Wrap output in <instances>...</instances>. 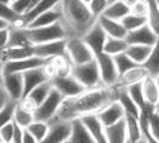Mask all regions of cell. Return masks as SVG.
I'll return each mask as SVG.
<instances>
[{
	"label": "cell",
	"mask_w": 159,
	"mask_h": 143,
	"mask_svg": "<svg viewBox=\"0 0 159 143\" xmlns=\"http://www.w3.org/2000/svg\"><path fill=\"white\" fill-rule=\"evenodd\" d=\"M38 1L39 0H16L11 4V7L18 14L23 16V14L30 12L33 7L37 5Z\"/></svg>",
	"instance_id": "obj_43"
},
{
	"label": "cell",
	"mask_w": 159,
	"mask_h": 143,
	"mask_svg": "<svg viewBox=\"0 0 159 143\" xmlns=\"http://www.w3.org/2000/svg\"><path fill=\"white\" fill-rule=\"evenodd\" d=\"M13 121L17 124H19L20 126L27 128L34 121V115H33L32 112L25 110L24 107H21L19 102H17V106H16V110H14Z\"/></svg>",
	"instance_id": "obj_37"
},
{
	"label": "cell",
	"mask_w": 159,
	"mask_h": 143,
	"mask_svg": "<svg viewBox=\"0 0 159 143\" xmlns=\"http://www.w3.org/2000/svg\"><path fill=\"white\" fill-rule=\"evenodd\" d=\"M121 23L124 24V26L126 27L127 32H128V31L135 30V29H138V27L143 26L144 24H146L147 23V18H145V17H139L137 14L129 12L127 16H125L121 19Z\"/></svg>",
	"instance_id": "obj_39"
},
{
	"label": "cell",
	"mask_w": 159,
	"mask_h": 143,
	"mask_svg": "<svg viewBox=\"0 0 159 143\" xmlns=\"http://www.w3.org/2000/svg\"><path fill=\"white\" fill-rule=\"evenodd\" d=\"M115 86V85H114ZM118 87V86H116ZM119 95H118V100L121 102L122 107L125 110L127 115H133L135 117H140L141 110L138 106V104L132 99V97L129 95L126 87H119Z\"/></svg>",
	"instance_id": "obj_30"
},
{
	"label": "cell",
	"mask_w": 159,
	"mask_h": 143,
	"mask_svg": "<svg viewBox=\"0 0 159 143\" xmlns=\"http://www.w3.org/2000/svg\"><path fill=\"white\" fill-rule=\"evenodd\" d=\"M0 143H1V141H0Z\"/></svg>",
	"instance_id": "obj_62"
},
{
	"label": "cell",
	"mask_w": 159,
	"mask_h": 143,
	"mask_svg": "<svg viewBox=\"0 0 159 143\" xmlns=\"http://www.w3.org/2000/svg\"><path fill=\"white\" fill-rule=\"evenodd\" d=\"M34 55L32 47H7L0 50V60L4 62L21 60Z\"/></svg>",
	"instance_id": "obj_26"
},
{
	"label": "cell",
	"mask_w": 159,
	"mask_h": 143,
	"mask_svg": "<svg viewBox=\"0 0 159 143\" xmlns=\"http://www.w3.org/2000/svg\"><path fill=\"white\" fill-rule=\"evenodd\" d=\"M62 23L68 31V37H83L96 23L88 4L82 0H61Z\"/></svg>",
	"instance_id": "obj_2"
},
{
	"label": "cell",
	"mask_w": 159,
	"mask_h": 143,
	"mask_svg": "<svg viewBox=\"0 0 159 143\" xmlns=\"http://www.w3.org/2000/svg\"><path fill=\"white\" fill-rule=\"evenodd\" d=\"M16 106H17V102H10L7 105L0 109V128L7 123L13 122Z\"/></svg>",
	"instance_id": "obj_42"
},
{
	"label": "cell",
	"mask_w": 159,
	"mask_h": 143,
	"mask_svg": "<svg viewBox=\"0 0 159 143\" xmlns=\"http://www.w3.org/2000/svg\"><path fill=\"white\" fill-rule=\"evenodd\" d=\"M10 27H2L0 29V50L5 49L8 44V40H10Z\"/></svg>",
	"instance_id": "obj_48"
},
{
	"label": "cell",
	"mask_w": 159,
	"mask_h": 143,
	"mask_svg": "<svg viewBox=\"0 0 159 143\" xmlns=\"http://www.w3.org/2000/svg\"><path fill=\"white\" fill-rule=\"evenodd\" d=\"M127 47H128V42L126 41V38H116V37L107 36L103 51L108 55L115 56L121 53H125L127 50Z\"/></svg>",
	"instance_id": "obj_32"
},
{
	"label": "cell",
	"mask_w": 159,
	"mask_h": 143,
	"mask_svg": "<svg viewBox=\"0 0 159 143\" xmlns=\"http://www.w3.org/2000/svg\"><path fill=\"white\" fill-rule=\"evenodd\" d=\"M131 12L139 16V17L147 18V14H148V0H139L137 4H134L131 7Z\"/></svg>",
	"instance_id": "obj_47"
},
{
	"label": "cell",
	"mask_w": 159,
	"mask_h": 143,
	"mask_svg": "<svg viewBox=\"0 0 159 143\" xmlns=\"http://www.w3.org/2000/svg\"><path fill=\"white\" fill-rule=\"evenodd\" d=\"M119 87L101 85L95 88H88L82 93L64 98L53 118L73 121L86 115L99 113L108 104L118 99Z\"/></svg>",
	"instance_id": "obj_1"
},
{
	"label": "cell",
	"mask_w": 159,
	"mask_h": 143,
	"mask_svg": "<svg viewBox=\"0 0 159 143\" xmlns=\"http://www.w3.org/2000/svg\"><path fill=\"white\" fill-rule=\"evenodd\" d=\"M148 130L150 134L153 137L154 142L159 143V116L156 112V109L150 112L148 116Z\"/></svg>",
	"instance_id": "obj_44"
},
{
	"label": "cell",
	"mask_w": 159,
	"mask_h": 143,
	"mask_svg": "<svg viewBox=\"0 0 159 143\" xmlns=\"http://www.w3.org/2000/svg\"><path fill=\"white\" fill-rule=\"evenodd\" d=\"M53 86L50 80H47L43 83H40L39 86H37L34 89L30 92V94L26 97H30L33 102L37 104V106H39L42 102L48 98V95L50 94V92L52 91Z\"/></svg>",
	"instance_id": "obj_33"
},
{
	"label": "cell",
	"mask_w": 159,
	"mask_h": 143,
	"mask_svg": "<svg viewBox=\"0 0 159 143\" xmlns=\"http://www.w3.org/2000/svg\"><path fill=\"white\" fill-rule=\"evenodd\" d=\"M71 74L87 89L95 88V87H99L101 85H103L102 79H101V74H100L99 64H98L95 59L86 62V63H82V64L73 66Z\"/></svg>",
	"instance_id": "obj_4"
},
{
	"label": "cell",
	"mask_w": 159,
	"mask_h": 143,
	"mask_svg": "<svg viewBox=\"0 0 159 143\" xmlns=\"http://www.w3.org/2000/svg\"><path fill=\"white\" fill-rule=\"evenodd\" d=\"M61 21H62V11H61V5L58 4L56 7L37 16L34 19H32L29 23V25L26 27L45 26V25H50V24H53V23H57Z\"/></svg>",
	"instance_id": "obj_25"
},
{
	"label": "cell",
	"mask_w": 159,
	"mask_h": 143,
	"mask_svg": "<svg viewBox=\"0 0 159 143\" xmlns=\"http://www.w3.org/2000/svg\"><path fill=\"white\" fill-rule=\"evenodd\" d=\"M49 123V132L43 143H68L71 134V121L52 118Z\"/></svg>",
	"instance_id": "obj_9"
},
{
	"label": "cell",
	"mask_w": 159,
	"mask_h": 143,
	"mask_svg": "<svg viewBox=\"0 0 159 143\" xmlns=\"http://www.w3.org/2000/svg\"><path fill=\"white\" fill-rule=\"evenodd\" d=\"M2 86L6 88L13 102H19L24 97V79L23 73H4Z\"/></svg>",
	"instance_id": "obj_13"
},
{
	"label": "cell",
	"mask_w": 159,
	"mask_h": 143,
	"mask_svg": "<svg viewBox=\"0 0 159 143\" xmlns=\"http://www.w3.org/2000/svg\"><path fill=\"white\" fill-rule=\"evenodd\" d=\"M127 125V142L128 143H139L143 140V131L140 126L139 117L133 115H125Z\"/></svg>",
	"instance_id": "obj_27"
},
{
	"label": "cell",
	"mask_w": 159,
	"mask_h": 143,
	"mask_svg": "<svg viewBox=\"0 0 159 143\" xmlns=\"http://www.w3.org/2000/svg\"><path fill=\"white\" fill-rule=\"evenodd\" d=\"M121 1H122V2L125 4V5H127V6L131 8V7H132L133 5H134V4H137V2L139 1V0H121Z\"/></svg>",
	"instance_id": "obj_53"
},
{
	"label": "cell",
	"mask_w": 159,
	"mask_h": 143,
	"mask_svg": "<svg viewBox=\"0 0 159 143\" xmlns=\"http://www.w3.org/2000/svg\"><path fill=\"white\" fill-rule=\"evenodd\" d=\"M13 122L7 123L0 128V141L1 143H12L13 142Z\"/></svg>",
	"instance_id": "obj_46"
},
{
	"label": "cell",
	"mask_w": 159,
	"mask_h": 143,
	"mask_svg": "<svg viewBox=\"0 0 159 143\" xmlns=\"http://www.w3.org/2000/svg\"><path fill=\"white\" fill-rule=\"evenodd\" d=\"M10 102H13V100L11 99L10 94L7 93L6 88L2 85H0V109L4 107L5 105H7Z\"/></svg>",
	"instance_id": "obj_50"
},
{
	"label": "cell",
	"mask_w": 159,
	"mask_h": 143,
	"mask_svg": "<svg viewBox=\"0 0 159 143\" xmlns=\"http://www.w3.org/2000/svg\"><path fill=\"white\" fill-rule=\"evenodd\" d=\"M61 2V0H39L37 2V5L33 7L32 10L27 13L21 16V21H20V26L19 27H26L29 23L34 19L37 16L47 12L49 10H51L53 7H56Z\"/></svg>",
	"instance_id": "obj_23"
},
{
	"label": "cell",
	"mask_w": 159,
	"mask_h": 143,
	"mask_svg": "<svg viewBox=\"0 0 159 143\" xmlns=\"http://www.w3.org/2000/svg\"><path fill=\"white\" fill-rule=\"evenodd\" d=\"M108 5H109L108 0H90L88 2L89 10H90V12L93 13L95 18H99L101 14H103Z\"/></svg>",
	"instance_id": "obj_45"
},
{
	"label": "cell",
	"mask_w": 159,
	"mask_h": 143,
	"mask_svg": "<svg viewBox=\"0 0 159 143\" xmlns=\"http://www.w3.org/2000/svg\"><path fill=\"white\" fill-rule=\"evenodd\" d=\"M156 112L158 113V116H159V109H156Z\"/></svg>",
	"instance_id": "obj_59"
},
{
	"label": "cell",
	"mask_w": 159,
	"mask_h": 143,
	"mask_svg": "<svg viewBox=\"0 0 159 143\" xmlns=\"http://www.w3.org/2000/svg\"><path fill=\"white\" fill-rule=\"evenodd\" d=\"M4 82V62L0 60V85Z\"/></svg>",
	"instance_id": "obj_52"
},
{
	"label": "cell",
	"mask_w": 159,
	"mask_h": 143,
	"mask_svg": "<svg viewBox=\"0 0 159 143\" xmlns=\"http://www.w3.org/2000/svg\"><path fill=\"white\" fill-rule=\"evenodd\" d=\"M66 55L74 66L82 64L95 59L92 49L82 37H68L66 38Z\"/></svg>",
	"instance_id": "obj_5"
},
{
	"label": "cell",
	"mask_w": 159,
	"mask_h": 143,
	"mask_svg": "<svg viewBox=\"0 0 159 143\" xmlns=\"http://www.w3.org/2000/svg\"><path fill=\"white\" fill-rule=\"evenodd\" d=\"M156 109H159V102H158V104L156 105Z\"/></svg>",
	"instance_id": "obj_58"
},
{
	"label": "cell",
	"mask_w": 159,
	"mask_h": 143,
	"mask_svg": "<svg viewBox=\"0 0 159 143\" xmlns=\"http://www.w3.org/2000/svg\"><path fill=\"white\" fill-rule=\"evenodd\" d=\"M147 24L152 27L156 34L159 35V6L156 0H148Z\"/></svg>",
	"instance_id": "obj_38"
},
{
	"label": "cell",
	"mask_w": 159,
	"mask_h": 143,
	"mask_svg": "<svg viewBox=\"0 0 159 143\" xmlns=\"http://www.w3.org/2000/svg\"><path fill=\"white\" fill-rule=\"evenodd\" d=\"M95 60L99 64L100 74L103 85L106 86H114L119 79V72L116 68V64L112 55L106 54L105 51L98 54L95 56Z\"/></svg>",
	"instance_id": "obj_8"
},
{
	"label": "cell",
	"mask_w": 159,
	"mask_h": 143,
	"mask_svg": "<svg viewBox=\"0 0 159 143\" xmlns=\"http://www.w3.org/2000/svg\"><path fill=\"white\" fill-rule=\"evenodd\" d=\"M0 18L6 21L7 23L11 24V26H20V21H21V16L18 14L11 5H6L0 2Z\"/></svg>",
	"instance_id": "obj_36"
},
{
	"label": "cell",
	"mask_w": 159,
	"mask_h": 143,
	"mask_svg": "<svg viewBox=\"0 0 159 143\" xmlns=\"http://www.w3.org/2000/svg\"><path fill=\"white\" fill-rule=\"evenodd\" d=\"M63 100H64V97L56 88H52V91L48 95L47 99L38 106V109L36 110L34 119L43 121V122H50L53 117L56 116Z\"/></svg>",
	"instance_id": "obj_7"
},
{
	"label": "cell",
	"mask_w": 159,
	"mask_h": 143,
	"mask_svg": "<svg viewBox=\"0 0 159 143\" xmlns=\"http://www.w3.org/2000/svg\"><path fill=\"white\" fill-rule=\"evenodd\" d=\"M73 63L70 61L69 56L66 54L56 55L52 57H49L45 60L43 66V70L49 80H52L56 76H66L71 74Z\"/></svg>",
	"instance_id": "obj_6"
},
{
	"label": "cell",
	"mask_w": 159,
	"mask_h": 143,
	"mask_svg": "<svg viewBox=\"0 0 159 143\" xmlns=\"http://www.w3.org/2000/svg\"><path fill=\"white\" fill-rule=\"evenodd\" d=\"M158 38V35L152 30L147 23L143 26L138 27L135 30L128 31L126 36V41L128 44H146V45H153Z\"/></svg>",
	"instance_id": "obj_14"
},
{
	"label": "cell",
	"mask_w": 159,
	"mask_h": 143,
	"mask_svg": "<svg viewBox=\"0 0 159 143\" xmlns=\"http://www.w3.org/2000/svg\"><path fill=\"white\" fill-rule=\"evenodd\" d=\"M14 130H13V142L12 143H23V134H24V129L23 126H20L19 124L13 121Z\"/></svg>",
	"instance_id": "obj_49"
},
{
	"label": "cell",
	"mask_w": 159,
	"mask_h": 143,
	"mask_svg": "<svg viewBox=\"0 0 159 143\" xmlns=\"http://www.w3.org/2000/svg\"><path fill=\"white\" fill-rule=\"evenodd\" d=\"M80 118L82 119L83 124L86 125L88 131L90 132V135L94 138L95 143H107L105 125L100 121L99 116L96 113L86 115V116L80 117Z\"/></svg>",
	"instance_id": "obj_18"
},
{
	"label": "cell",
	"mask_w": 159,
	"mask_h": 143,
	"mask_svg": "<svg viewBox=\"0 0 159 143\" xmlns=\"http://www.w3.org/2000/svg\"><path fill=\"white\" fill-rule=\"evenodd\" d=\"M99 116L100 121L102 122V124L105 125V128L108 125H112L114 123L119 122L120 119L125 118V110L122 107L121 102L116 99L112 102L111 104H108L105 109H102L99 113H96Z\"/></svg>",
	"instance_id": "obj_17"
},
{
	"label": "cell",
	"mask_w": 159,
	"mask_h": 143,
	"mask_svg": "<svg viewBox=\"0 0 159 143\" xmlns=\"http://www.w3.org/2000/svg\"><path fill=\"white\" fill-rule=\"evenodd\" d=\"M68 143H95L81 118H75L71 121V134Z\"/></svg>",
	"instance_id": "obj_20"
},
{
	"label": "cell",
	"mask_w": 159,
	"mask_h": 143,
	"mask_svg": "<svg viewBox=\"0 0 159 143\" xmlns=\"http://www.w3.org/2000/svg\"><path fill=\"white\" fill-rule=\"evenodd\" d=\"M113 57H114V61H115L116 68H118V72H119V76L122 73H125L126 70H128L129 68H132V67L138 64V63H135L133 61L126 53H121V54L115 55Z\"/></svg>",
	"instance_id": "obj_41"
},
{
	"label": "cell",
	"mask_w": 159,
	"mask_h": 143,
	"mask_svg": "<svg viewBox=\"0 0 159 143\" xmlns=\"http://www.w3.org/2000/svg\"><path fill=\"white\" fill-rule=\"evenodd\" d=\"M98 21L105 30L107 36L116 37V38H126L127 30L121 21H115L112 18H108L106 16H100L98 18Z\"/></svg>",
	"instance_id": "obj_22"
},
{
	"label": "cell",
	"mask_w": 159,
	"mask_h": 143,
	"mask_svg": "<svg viewBox=\"0 0 159 143\" xmlns=\"http://www.w3.org/2000/svg\"><path fill=\"white\" fill-rule=\"evenodd\" d=\"M0 2L6 4V5H11V4H12V0H0Z\"/></svg>",
	"instance_id": "obj_55"
},
{
	"label": "cell",
	"mask_w": 159,
	"mask_h": 143,
	"mask_svg": "<svg viewBox=\"0 0 159 143\" xmlns=\"http://www.w3.org/2000/svg\"><path fill=\"white\" fill-rule=\"evenodd\" d=\"M50 81L52 83L53 88L57 89L64 98L75 97L87 89L73 74L66 76H56Z\"/></svg>",
	"instance_id": "obj_10"
},
{
	"label": "cell",
	"mask_w": 159,
	"mask_h": 143,
	"mask_svg": "<svg viewBox=\"0 0 159 143\" xmlns=\"http://www.w3.org/2000/svg\"><path fill=\"white\" fill-rule=\"evenodd\" d=\"M32 45L33 44L25 31V27H10V40L7 47H32Z\"/></svg>",
	"instance_id": "obj_29"
},
{
	"label": "cell",
	"mask_w": 159,
	"mask_h": 143,
	"mask_svg": "<svg viewBox=\"0 0 159 143\" xmlns=\"http://www.w3.org/2000/svg\"><path fill=\"white\" fill-rule=\"evenodd\" d=\"M82 38L92 49L94 56L103 53V47H105V43H106L107 40V34L105 32V30L102 29V26L100 25V23L98 21Z\"/></svg>",
	"instance_id": "obj_11"
},
{
	"label": "cell",
	"mask_w": 159,
	"mask_h": 143,
	"mask_svg": "<svg viewBox=\"0 0 159 143\" xmlns=\"http://www.w3.org/2000/svg\"><path fill=\"white\" fill-rule=\"evenodd\" d=\"M126 88H127V91H128L129 95L132 97L133 100L138 104V106L140 107L141 111L144 109H146L147 105H150V104L146 102L145 98H144V93H143V88H141V82L131 85V86H128Z\"/></svg>",
	"instance_id": "obj_40"
},
{
	"label": "cell",
	"mask_w": 159,
	"mask_h": 143,
	"mask_svg": "<svg viewBox=\"0 0 159 143\" xmlns=\"http://www.w3.org/2000/svg\"><path fill=\"white\" fill-rule=\"evenodd\" d=\"M144 64H145L146 68L148 69L151 75L157 76L159 74V35L158 38H157V42L153 44L151 54H150L147 61Z\"/></svg>",
	"instance_id": "obj_34"
},
{
	"label": "cell",
	"mask_w": 159,
	"mask_h": 143,
	"mask_svg": "<svg viewBox=\"0 0 159 143\" xmlns=\"http://www.w3.org/2000/svg\"><path fill=\"white\" fill-rule=\"evenodd\" d=\"M147 75H150L148 69L145 67V64H137L132 68L126 70L125 73L119 76L115 86L118 87H128L134 83H139L145 79Z\"/></svg>",
	"instance_id": "obj_15"
},
{
	"label": "cell",
	"mask_w": 159,
	"mask_h": 143,
	"mask_svg": "<svg viewBox=\"0 0 159 143\" xmlns=\"http://www.w3.org/2000/svg\"><path fill=\"white\" fill-rule=\"evenodd\" d=\"M141 88L144 93V98L147 104L156 106L159 102V87L156 76L153 75H147L145 79L141 81Z\"/></svg>",
	"instance_id": "obj_24"
},
{
	"label": "cell",
	"mask_w": 159,
	"mask_h": 143,
	"mask_svg": "<svg viewBox=\"0 0 159 143\" xmlns=\"http://www.w3.org/2000/svg\"><path fill=\"white\" fill-rule=\"evenodd\" d=\"M156 2H157V4H158V6H159V0H156Z\"/></svg>",
	"instance_id": "obj_60"
},
{
	"label": "cell",
	"mask_w": 159,
	"mask_h": 143,
	"mask_svg": "<svg viewBox=\"0 0 159 143\" xmlns=\"http://www.w3.org/2000/svg\"><path fill=\"white\" fill-rule=\"evenodd\" d=\"M23 79H24V97L30 94V92L36 88L37 86H39L40 83L49 80L44 73V70H43V66L24 72Z\"/></svg>",
	"instance_id": "obj_19"
},
{
	"label": "cell",
	"mask_w": 159,
	"mask_h": 143,
	"mask_svg": "<svg viewBox=\"0 0 159 143\" xmlns=\"http://www.w3.org/2000/svg\"><path fill=\"white\" fill-rule=\"evenodd\" d=\"M25 31L33 45L68 38V31L62 21L45 26L25 27Z\"/></svg>",
	"instance_id": "obj_3"
},
{
	"label": "cell",
	"mask_w": 159,
	"mask_h": 143,
	"mask_svg": "<svg viewBox=\"0 0 159 143\" xmlns=\"http://www.w3.org/2000/svg\"><path fill=\"white\" fill-rule=\"evenodd\" d=\"M13 1H16V0H12V2H13Z\"/></svg>",
	"instance_id": "obj_61"
},
{
	"label": "cell",
	"mask_w": 159,
	"mask_h": 143,
	"mask_svg": "<svg viewBox=\"0 0 159 143\" xmlns=\"http://www.w3.org/2000/svg\"><path fill=\"white\" fill-rule=\"evenodd\" d=\"M82 1H84V2H87V4H88V2L90 1V0H82Z\"/></svg>",
	"instance_id": "obj_57"
},
{
	"label": "cell",
	"mask_w": 159,
	"mask_h": 143,
	"mask_svg": "<svg viewBox=\"0 0 159 143\" xmlns=\"http://www.w3.org/2000/svg\"><path fill=\"white\" fill-rule=\"evenodd\" d=\"M44 63H45V59L32 55L26 59L5 62L4 63V73H24L30 69L42 67V66H44Z\"/></svg>",
	"instance_id": "obj_12"
},
{
	"label": "cell",
	"mask_w": 159,
	"mask_h": 143,
	"mask_svg": "<svg viewBox=\"0 0 159 143\" xmlns=\"http://www.w3.org/2000/svg\"><path fill=\"white\" fill-rule=\"evenodd\" d=\"M153 45H146V44H128L127 50L125 51L133 61L138 64H144L148 56L151 54Z\"/></svg>",
	"instance_id": "obj_28"
},
{
	"label": "cell",
	"mask_w": 159,
	"mask_h": 143,
	"mask_svg": "<svg viewBox=\"0 0 159 143\" xmlns=\"http://www.w3.org/2000/svg\"><path fill=\"white\" fill-rule=\"evenodd\" d=\"M27 129L32 132V135L34 136V138L37 140V143H43L44 140L47 138L48 132H49V123L34 119V121L27 126Z\"/></svg>",
	"instance_id": "obj_35"
},
{
	"label": "cell",
	"mask_w": 159,
	"mask_h": 143,
	"mask_svg": "<svg viewBox=\"0 0 159 143\" xmlns=\"http://www.w3.org/2000/svg\"><path fill=\"white\" fill-rule=\"evenodd\" d=\"M23 143H37V140L34 138L32 132L30 130L25 128L24 129V134H23Z\"/></svg>",
	"instance_id": "obj_51"
},
{
	"label": "cell",
	"mask_w": 159,
	"mask_h": 143,
	"mask_svg": "<svg viewBox=\"0 0 159 143\" xmlns=\"http://www.w3.org/2000/svg\"><path fill=\"white\" fill-rule=\"evenodd\" d=\"M105 131L107 143H127V125L125 118L106 126Z\"/></svg>",
	"instance_id": "obj_21"
},
{
	"label": "cell",
	"mask_w": 159,
	"mask_h": 143,
	"mask_svg": "<svg viewBox=\"0 0 159 143\" xmlns=\"http://www.w3.org/2000/svg\"><path fill=\"white\" fill-rule=\"evenodd\" d=\"M156 80H157V83H158V87H159V74L156 76Z\"/></svg>",
	"instance_id": "obj_56"
},
{
	"label": "cell",
	"mask_w": 159,
	"mask_h": 143,
	"mask_svg": "<svg viewBox=\"0 0 159 143\" xmlns=\"http://www.w3.org/2000/svg\"><path fill=\"white\" fill-rule=\"evenodd\" d=\"M11 26V24L10 23H7L6 21H4V19H1L0 18V29H2V27H8Z\"/></svg>",
	"instance_id": "obj_54"
},
{
	"label": "cell",
	"mask_w": 159,
	"mask_h": 143,
	"mask_svg": "<svg viewBox=\"0 0 159 143\" xmlns=\"http://www.w3.org/2000/svg\"><path fill=\"white\" fill-rule=\"evenodd\" d=\"M129 12H131V8L127 5H125L121 0H115L113 2H109V5L105 10L103 14H101V16H106L108 18H112L115 21H121Z\"/></svg>",
	"instance_id": "obj_31"
},
{
	"label": "cell",
	"mask_w": 159,
	"mask_h": 143,
	"mask_svg": "<svg viewBox=\"0 0 159 143\" xmlns=\"http://www.w3.org/2000/svg\"><path fill=\"white\" fill-rule=\"evenodd\" d=\"M33 53L36 56H39L45 60L56 55L66 54V38L33 45Z\"/></svg>",
	"instance_id": "obj_16"
}]
</instances>
